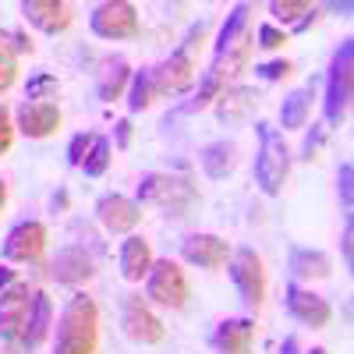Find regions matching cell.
<instances>
[{
    "instance_id": "4dcf8cb0",
    "label": "cell",
    "mask_w": 354,
    "mask_h": 354,
    "mask_svg": "<svg viewBox=\"0 0 354 354\" xmlns=\"http://www.w3.org/2000/svg\"><path fill=\"white\" fill-rule=\"evenodd\" d=\"M57 93H61V82H57V75L50 71H39L28 78V88H25V100H57Z\"/></svg>"
},
{
    "instance_id": "5b68a950",
    "label": "cell",
    "mask_w": 354,
    "mask_h": 354,
    "mask_svg": "<svg viewBox=\"0 0 354 354\" xmlns=\"http://www.w3.org/2000/svg\"><path fill=\"white\" fill-rule=\"evenodd\" d=\"M351 93H354V46L351 39H344L340 50L333 53L330 78H326V128H337L347 117Z\"/></svg>"
},
{
    "instance_id": "60d3db41",
    "label": "cell",
    "mask_w": 354,
    "mask_h": 354,
    "mask_svg": "<svg viewBox=\"0 0 354 354\" xmlns=\"http://www.w3.org/2000/svg\"><path fill=\"white\" fill-rule=\"evenodd\" d=\"M315 21H319V8L312 4V11H308V15H305V18H301L298 25H294V32H305V28H312Z\"/></svg>"
},
{
    "instance_id": "f35d334b",
    "label": "cell",
    "mask_w": 354,
    "mask_h": 354,
    "mask_svg": "<svg viewBox=\"0 0 354 354\" xmlns=\"http://www.w3.org/2000/svg\"><path fill=\"white\" fill-rule=\"evenodd\" d=\"M8 36H11V46H15V53H18V57H21V53H32V50H36V46H32V39H28L25 32H8Z\"/></svg>"
},
{
    "instance_id": "836d02e7",
    "label": "cell",
    "mask_w": 354,
    "mask_h": 354,
    "mask_svg": "<svg viewBox=\"0 0 354 354\" xmlns=\"http://www.w3.org/2000/svg\"><path fill=\"white\" fill-rule=\"evenodd\" d=\"M322 142H326V124H312V131L305 135V145H301V160L312 163L322 149Z\"/></svg>"
},
{
    "instance_id": "74e56055",
    "label": "cell",
    "mask_w": 354,
    "mask_h": 354,
    "mask_svg": "<svg viewBox=\"0 0 354 354\" xmlns=\"http://www.w3.org/2000/svg\"><path fill=\"white\" fill-rule=\"evenodd\" d=\"M113 142H117V149H128V145H131V117H121V121H117L113 124Z\"/></svg>"
},
{
    "instance_id": "ab89813d",
    "label": "cell",
    "mask_w": 354,
    "mask_h": 354,
    "mask_svg": "<svg viewBox=\"0 0 354 354\" xmlns=\"http://www.w3.org/2000/svg\"><path fill=\"white\" fill-rule=\"evenodd\" d=\"M351 241H354V227L347 223V227H344V241H340V245H344V262H347V266L354 262V245H351Z\"/></svg>"
},
{
    "instance_id": "52a82bcc",
    "label": "cell",
    "mask_w": 354,
    "mask_h": 354,
    "mask_svg": "<svg viewBox=\"0 0 354 354\" xmlns=\"http://www.w3.org/2000/svg\"><path fill=\"white\" fill-rule=\"evenodd\" d=\"M88 25H93V32L100 39H106V43L138 39V32H142L138 11H135V4H128V0H106V4H96Z\"/></svg>"
},
{
    "instance_id": "e0dca14e",
    "label": "cell",
    "mask_w": 354,
    "mask_h": 354,
    "mask_svg": "<svg viewBox=\"0 0 354 354\" xmlns=\"http://www.w3.org/2000/svg\"><path fill=\"white\" fill-rule=\"evenodd\" d=\"M181 259L188 266H198V270H220L230 259V245L220 234H192L181 241Z\"/></svg>"
},
{
    "instance_id": "ffe728a7",
    "label": "cell",
    "mask_w": 354,
    "mask_h": 354,
    "mask_svg": "<svg viewBox=\"0 0 354 354\" xmlns=\"http://www.w3.org/2000/svg\"><path fill=\"white\" fill-rule=\"evenodd\" d=\"M153 262H156L153 245L145 241L142 234H128L124 245H121V277H124L128 283H138V280L149 277Z\"/></svg>"
},
{
    "instance_id": "e575fe53",
    "label": "cell",
    "mask_w": 354,
    "mask_h": 354,
    "mask_svg": "<svg viewBox=\"0 0 354 354\" xmlns=\"http://www.w3.org/2000/svg\"><path fill=\"white\" fill-rule=\"evenodd\" d=\"M290 71H294L290 61H270V64H259L255 68V75L262 82H283V78H290Z\"/></svg>"
},
{
    "instance_id": "8fae6325",
    "label": "cell",
    "mask_w": 354,
    "mask_h": 354,
    "mask_svg": "<svg viewBox=\"0 0 354 354\" xmlns=\"http://www.w3.org/2000/svg\"><path fill=\"white\" fill-rule=\"evenodd\" d=\"M28 315H32V290H28L21 280L0 290V337L21 340Z\"/></svg>"
},
{
    "instance_id": "277c9868",
    "label": "cell",
    "mask_w": 354,
    "mask_h": 354,
    "mask_svg": "<svg viewBox=\"0 0 354 354\" xmlns=\"http://www.w3.org/2000/svg\"><path fill=\"white\" fill-rule=\"evenodd\" d=\"M255 131H259L255 185L262 188V195L277 198V195L283 192V181H287V174H290V149H287L283 135H280V131H277L273 124L259 121V124H255Z\"/></svg>"
},
{
    "instance_id": "d6a6232c",
    "label": "cell",
    "mask_w": 354,
    "mask_h": 354,
    "mask_svg": "<svg viewBox=\"0 0 354 354\" xmlns=\"http://www.w3.org/2000/svg\"><path fill=\"white\" fill-rule=\"evenodd\" d=\"M93 142H96V135H93V131H78V135L68 142V163H71V167H82L85 153L93 149Z\"/></svg>"
},
{
    "instance_id": "cb8c5ba5",
    "label": "cell",
    "mask_w": 354,
    "mask_h": 354,
    "mask_svg": "<svg viewBox=\"0 0 354 354\" xmlns=\"http://www.w3.org/2000/svg\"><path fill=\"white\" fill-rule=\"evenodd\" d=\"M50 319H53V305H50V298L43 290H36L32 294V315H28V322H25V333H21V347L25 351H36L43 340H46V333H50Z\"/></svg>"
},
{
    "instance_id": "b9f144b4",
    "label": "cell",
    "mask_w": 354,
    "mask_h": 354,
    "mask_svg": "<svg viewBox=\"0 0 354 354\" xmlns=\"http://www.w3.org/2000/svg\"><path fill=\"white\" fill-rule=\"evenodd\" d=\"M280 354H301V344H298V337H287V340H283V347H280Z\"/></svg>"
},
{
    "instance_id": "5bb4252c",
    "label": "cell",
    "mask_w": 354,
    "mask_h": 354,
    "mask_svg": "<svg viewBox=\"0 0 354 354\" xmlns=\"http://www.w3.org/2000/svg\"><path fill=\"white\" fill-rule=\"evenodd\" d=\"M153 71V85H156V96H177L195 82V57H188L185 50H174L163 64L149 68Z\"/></svg>"
},
{
    "instance_id": "f6af8a7d",
    "label": "cell",
    "mask_w": 354,
    "mask_h": 354,
    "mask_svg": "<svg viewBox=\"0 0 354 354\" xmlns=\"http://www.w3.org/2000/svg\"><path fill=\"white\" fill-rule=\"evenodd\" d=\"M4 354H21V344H18V340H8V347H4Z\"/></svg>"
},
{
    "instance_id": "83f0119b",
    "label": "cell",
    "mask_w": 354,
    "mask_h": 354,
    "mask_svg": "<svg viewBox=\"0 0 354 354\" xmlns=\"http://www.w3.org/2000/svg\"><path fill=\"white\" fill-rule=\"evenodd\" d=\"M110 160H113V142H110V138H103V135H96L93 149H88V153H85V160H82L85 177H103V174H106V167H110Z\"/></svg>"
},
{
    "instance_id": "d4e9b609",
    "label": "cell",
    "mask_w": 354,
    "mask_h": 354,
    "mask_svg": "<svg viewBox=\"0 0 354 354\" xmlns=\"http://www.w3.org/2000/svg\"><path fill=\"white\" fill-rule=\"evenodd\" d=\"M312 100H315V93H312V85H308V88H294V93L280 103V124H283V131H301L308 124Z\"/></svg>"
},
{
    "instance_id": "484cf974",
    "label": "cell",
    "mask_w": 354,
    "mask_h": 354,
    "mask_svg": "<svg viewBox=\"0 0 354 354\" xmlns=\"http://www.w3.org/2000/svg\"><path fill=\"white\" fill-rule=\"evenodd\" d=\"M131 85V68H128V61H110L106 64V71H103V78H100V100L103 103H113V100H121V93Z\"/></svg>"
},
{
    "instance_id": "8d00e7d4",
    "label": "cell",
    "mask_w": 354,
    "mask_h": 354,
    "mask_svg": "<svg viewBox=\"0 0 354 354\" xmlns=\"http://www.w3.org/2000/svg\"><path fill=\"white\" fill-rule=\"evenodd\" d=\"M11 142H15V121H11V110L0 103V156L11 149Z\"/></svg>"
},
{
    "instance_id": "ac0fdd59",
    "label": "cell",
    "mask_w": 354,
    "mask_h": 354,
    "mask_svg": "<svg viewBox=\"0 0 354 354\" xmlns=\"http://www.w3.org/2000/svg\"><path fill=\"white\" fill-rule=\"evenodd\" d=\"M259 88L255 85H227L223 93L216 96V103H213V110H216V117H220V124H238V121H248V117L255 113V106H259Z\"/></svg>"
},
{
    "instance_id": "6da1fadb",
    "label": "cell",
    "mask_w": 354,
    "mask_h": 354,
    "mask_svg": "<svg viewBox=\"0 0 354 354\" xmlns=\"http://www.w3.org/2000/svg\"><path fill=\"white\" fill-rule=\"evenodd\" d=\"M248 18H252V8L248 4H238V8L230 11L227 25L220 28V43H216L209 71H205L198 93L181 106L185 113H202L205 106H213L223 88L234 85V78H241L248 71V61H252V53H255V39L248 32Z\"/></svg>"
},
{
    "instance_id": "9c48e42d",
    "label": "cell",
    "mask_w": 354,
    "mask_h": 354,
    "mask_svg": "<svg viewBox=\"0 0 354 354\" xmlns=\"http://www.w3.org/2000/svg\"><path fill=\"white\" fill-rule=\"evenodd\" d=\"M50 248V230L39 220H21L8 230V241H4V259L8 262H43Z\"/></svg>"
},
{
    "instance_id": "bcb514c9",
    "label": "cell",
    "mask_w": 354,
    "mask_h": 354,
    "mask_svg": "<svg viewBox=\"0 0 354 354\" xmlns=\"http://www.w3.org/2000/svg\"><path fill=\"white\" fill-rule=\"evenodd\" d=\"M308 354H330L326 347H315V351H308Z\"/></svg>"
},
{
    "instance_id": "603a6c76",
    "label": "cell",
    "mask_w": 354,
    "mask_h": 354,
    "mask_svg": "<svg viewBox=\"0 0 354 354\" xmlns=\"http://www.w3.org/2000/svg\"><path fill=\"white\" fill-rule=\"evenodd\" d=\"M198 163H202L205 177L223 181V177L234 174V167H238V145H234L230 138H216V142H209V145H202Z\"/></svg>"
},
{
    "instance_id": "44dd1931",
    "label": "cell",
    "mask_w": 354,
    "mask_h": 354,
    "mask_svg": "<svg viewBox=\"0 0 354 354\" xmlns=\"http://www.w3.org/2000/svg\"><path fill=\"white\" fill-rule=\"evenodd\" d=\"M252 344H255V322L252 319H223L213 333V347L220 354H248Z\"/></svg>"
},
{
    "instance_id": "8992f818",
    "label": "cell",
    "mask_w": 354,
    "mask_h": 354,
    "mask_svg": "<svg viewBox=\"0 0 354 354\" xmlns=\"http://www.w3.org/2000/svg\"><path fill=\"white\" fill-rule=\"evenodd\" d=\"M188 298H192V287H188V277L181 270V262L156 259L149 277H145V301L177 312V308L188 305Z\"/></svg>"
},
{
    "instance_id": "ba28073f",
    "label": "cell",
    "mask_w": 354,
    "mask_h": 354,
    "mask_svg": "<svg viewBox=\"0 0 354 354\" xmlns=\"http://www.w3.org/2000/svg\"><path fill=\"white\" fill-rule=\"evenodd\" d=\"M230 280L252 312H259L266 305V266L255 248H238L230 255Z\"/></svg>"
},
{
    "instance_id": "7402d4cb",
    "label": "cell",
    "mask_w": 354,
    "mask_h": 354,
    "mask_svg": "<svg viewBox=\"0 0 354 354\" xmlns=\"http://www.w3.org/2000/svg\"><path fill=\"white\" fill-rule=\"evenodd\" d=\"M290 273L294 280H330L333 277V259L322 248H290Z\"/></svg>"
},
{
    "instance_id": "7c38bea8",
    "label": "cell",
    "mask_w": 354,
    "mask_h": 354,
    "mask_svg": "<svg viewBox=\"0 0 354 354\" xmlns=\"http://www.w3.org/2000/svg\"><path fill=\"white\" fill-rule=\"evenodd\" d=\"M287 312L312 330L330 326V319H333V305L322 298V294H315L312 287H301L298 280L287 283Z\"/></svg>"
},
{
    "instance_id": "9a60e30c",
    "label": "cell",
    "mask_w": 354,
    "mask_h": 354,
    "mask_svg": "<svg viewBox=\"0 0 354 354\" xmlns=\"http://www.w3.org/2000/svg\"><path fill=\"white\" fill-rule=\"evenodd\" d=\"M96 216H100L106 234H131L142 223V205L135 198H128V195L110 192V195H103L96 202Z\"/></svg>"
},
{
    "instance_id": "d6986e66",
    "label": "cell",
    "mask_w": 354,
    "mask_h": 354,
    "mask_svg": "<svg viewBox=\"0 0 354 354\" xmlns=\"http://www.w3.org/2000/svg\"><path fill=\"white\" fill-rule=\"evenodd\" d=\"M53 277H57V283L78 287V283L96 277V262H93V255H88L82 245H68V248L57 252V259H53Z\"/></svg>"
},
{
    "instance_id": "4fadbf2b",
    "label": "cell",
    "mask_w": 354,
    "mask_h": 354,
    "mask_svg": "<svg viewBox=\"0 0 354 354\" xmlns=\"http://www.w3.org/2000/svg\"><path fill=\"white\" fill-rule=\"evenodd\" d=\"M64 124V113L53 100H25L18 106V131L25 138H50L57 128Z\"/></svg>"
},
{
    "instance_id": "2e32d148",
    "label": "cell",
    "mask_w": 354,
    "mask_h": 354,
    "mask_svg": "<svg viewBox=\"0 0 354 354\" xmlns=\"http://www.w3.org/2000/svg\"><path fill=\"white\" fill-rule=\"evenodd\" d=\"M21 15H25L28 25H36L46 36L68 32L71 21H75V8L68 4V0H25Z\"/></svg>"
},
{
    "instance_id": "7a4b0ae2",
    "label": "cell",
    "mask_w": 354,
    "mask_h": 354,
    "mask_svg": "<svg viewBox=\"0 0 354 354\" xmlns=\"http://www.w3.org/2000/svg\"><path fill=\"white\" fill-rule=\"evenodd\" d=\"M100 347V308L88 294H75L57 322L53 354H96Z\"/></svg>"
},
{
    "instance_id": "f1b7e54d",
    "label": "cell",
    "mask_w": 354,
    "mask_h": 354,
    "mask_svg": "<svg viewBox=\"0 0 354 354\" xmlns=\"http://www.w3.org/2000/svg\"><path fill=\"white\" fill-rule=\"evenodd\" d=\"M18 82V53L11 46V36L0 32V96L11 93Z\"/></svg>"
},
{
    "instance_id": "1f68e13d",
    "label": "cell",
    "mask_w": 354,
    "mask_h": 354,
    "mask_svg": "<svg viewBox=\"0 0 354 354\" xmlns=\"http://www.w3.org/2000/svg\"><path fill=\"white\" fill-rule=\"evenodd\" d=\"M287 43H290L287 28H280V25H273V21L259 25V32H255V46H262V50H283Z\"/></svg>"
},
{
    "instance_id": "f546056e",
    "label": "cell",
    "mask_w": 354,
    "mask_h": 354,
    "mask_svg": "<svg viewBox=\"0 0 354 354\" xmlns=\"http://www.w3.org/2000/svg\"><path fill=\"white\" fill-rule=\"evenodd\" d=\"M308 11H312V4H305V0H273L270 4V15L280 25H298Z\"/></svg>"
},
{
    "instance_id": "d590c367",
    "label": "cell",
    "mask_w": 354,
    "mask_h": 354,
    "mask_svg": "<svg viewBox=\"0 0 354 354\" xmlns=\"http://www.w3.org/2000/svg\"><path fill=\"white\" fill-rule=\"evenodd\" d=\"M337 185H340V202H344V209L351 213V205H354V167H351V163L340 167Z\"/></svg>"
},
{
    "instance_id": "30bf717a",
    "label": "cell",
    "mask_w": 354,
    "mask_h": 354,
    "mask_svg": "<svg viewBox=\"0 0 354 354\" xmlns=\"http://www.w3.org/2000/svg\"><path fill=\"white\" fill-rule=\"evenodd\" d=\"M121 326H124V333H128L135 344H145V347H153V344H160V340L167 337L160 315L153 312V305L145 301L142 294H128V298H124Z\"/></svg>"
},
{
    "instance_id": "7bdbcfd3",
    "label": "cell",
    "mask_w": 354,
    "mask_h": 354,
    "mask_svg": "<svg viewBox=\"0 0 354 354\" xmlns=\"http://www.w3.org/2000/svg\"><path fill=\"white\" fill-rule=\"evenodd\" d=\"M11 283H18V273L15 270H0V290L11 287Z\"/></svg>"
},
{
    "instance_id": "4316f807",
    "label": "cell",
    "mask_w": 354,
    "mask_h": 354,
    "mask_svg": "<svg viewBox=\"0 0 354 354\" xmlns=\"http://www.w3.org/2000/svg\"><path fill=\"white\" fill-rule=\"evenodd\" d=\"M156 85H153V71L145 68L138 75H131V93H128V110L131 113H142V110H149L156 103Z\"/></svg>"
},
{
    "instance_id": "ee69618b",
    "label": "cell",
    "mask_w": 354,
    "mask_h": 354,
    "mask_svg": "<svg viewBox=\"0 0 354 354\" xmlns=\"http://www.w3.org/2000/svg\"><path fill=\"white\" fill-rule=\"evenodd\" d=\"M4 205H8V185L0 181V213H4Z\"/></svg>"
},
{
    "instance_id": "3957f363",
    "label": "cell",
    "mask_w": 354,
    "mask_h": 354,
    "mask_svg": "<svg viewBox=\"0 0 354 354\" xmlns=\"http://www.w3.org/2000/svg\"><path fill=\"white\" fill-rule=\"evenodd\" d=\"M198 202V192L188 177L177 174H145L138 185V205H156L167 216L185 220Z\"/></svg>"
}]
</instances>
